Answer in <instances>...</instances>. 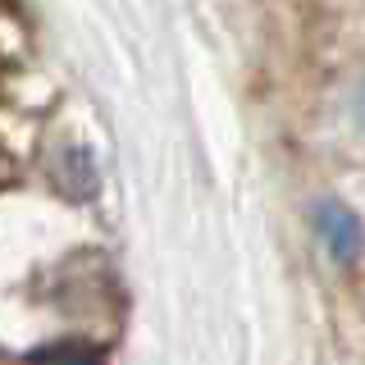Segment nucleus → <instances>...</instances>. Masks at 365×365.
Returning a JSON list of instances; mask_svg holds the SVG:
<instances>
[{"instance_id": "f257e3e1", "label": "nucleus", "mask_w": 365, "mask_h": 365, "mask_svg": "<svg viewBox=\"0 0 365 365\" xmlns=\"http://www.w3.org/2000/svg\"><path fill=\"white\" fill-rule=\"evenodd\" d=\"M315 233H319V242L329 247V256H334L338 265H356V260H361L365 228H361V220L342 201H324L315 210Z\"/></svg>"}, {"instance_id": "f03ea898", "label": "nucleus", "mask_w": 365, "mask_h": 365, "mask_svg": "<svg viewBox=\"0 0 365 365\" xmlns=\"http://www.w3.org/2000/svg\"><path fill=\"white\" fill-rule=\"evenodd\" d=\"M51 174H55V182H60L73 201L96 197V187H101L96 160H91V151H83V146H60L55 160H51Z\"/></svg>"}, {"instance_id": "7ed1b4c3", "label": "nucleus", "mask_w": 365, "mask_h": 365, "mask_svg": "<svg viewBox=\"0 0 365 365\" xmlns=\"http://www.w3.org/2000/svg\"><path fill=\"white\" fill-rule=\"evenodd\" d=\"M32 365H101V356H96V351H87V347H73V342H64V347L41 351Z\"/></svg>"}, {"instance_id": "20e7f679", "label": "nucleus", "mask_w": 365, "mask_h": 365, "mask_svg": "<svg viewBox=\"0 0 365 365\" xmlns=\"http://www.w3.org/2000/svg\"><path fill=\"white\" fill-rule=\"evenodd\" d=\"M356 114H361V123H365V91H361V101H356Z\"/></svg>"}]
</instances>
